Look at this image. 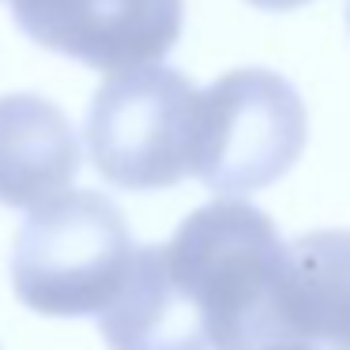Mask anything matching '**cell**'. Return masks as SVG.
<instances>
[{
	"label": "cell",
	"mask_w": 350,
	"mask_h": 350,
	"mask_svg": "<svg viewBox=\"0 0 350 350\" xmlns=\"http://www.w3.org/2000/svg\"><path fill=\"white\" fill-rule=\"evenodd\" d=\"M249 4H256V8H264V12H290V8L309 4V0H249Z\"/></svg>",
	"instance_id": "cell-9"
},
{
	"label": "cell",
	"mask_w": 350,
	"mask_h": 350,
	"mask_svg": "<svg viewBox=\"0 0 350 350\" xmlns=\"http://www.w3.org/2000/svg\"><path fill=\"white\" fill-rule=\"evenodd\" d=\"M275 312L286 339L350 347V230H312L286 245Z\"/></svg>",
	"instance_id": "cell-6"
},
{
	"label": "cell",
	"mask_w": 350,
	"mask_h": 350,
	"mask_svg": "<svg viewBox=\"0 0 350 350\" xmlns=\"http://www.w3.org/2000/svg\"><path fill=\"white\" fill-rule=\"evenodd\" d=\"M347 23H350V0H347Z\"/></svg>",
	"instance_id": "cell-11"
},
{
	"label": "cell",
	"mask_w": 350,
	"mask_h": 350,
	"mask_svg": "<svg viewBox=\"0 0 350 350\" xmlns=\"http://www.w3.org/2000/svg\"><path fill=\"white\" fill-rule=\"evenodd\" d=\"M79 174V139L72 121L38 94L0 98V204L42 207L68 192Z\"/></svg>",
	"instance_id": "cell-7"
},
{
	"label": "cell",
	"mask_w": 350,
	"mask_h": 350,
	"mask_svg": "<svg viewBox=\"0 0 350 350\" xmlns=\"http://www.w3.org/2000/svg\"><path fill=\"white\" fill-rule=\"evenodd\" d=\"M286 241L260 207L219 200L162 245L170 279L204 320L211 350H260L286 339L275 312Z\"/></svg>",
	"instance_id": "cell-1"
},
{
	"label": "cell",
	"mask_w": 350,
	"mask_h": 350,
	"mask_svg": "<svg viewBox=\"0 0 350 350\" xmlns=\"http://www.w3.org/2000/svg\"><path fill=\"white\" fill-rule=\"evenodd\" d=\"M98 332L109 350H211L204 320L170 279L162 245L132 252L121 290L98 317Z\"/></svg>",
	"instance_id": "cell-8"
},
{
	"label": "cell",
	"mask_w": 350,
	"mask_h": 350,
	"mask_svg": "<svg viewBox=\"0 0 350 350\" xmlns=\"http://www.w3.org/2000/svg\"><path fill=\"white\" fill-rule=\"evenodd\" d=\"M196 87L174 68L109 76L87 113V151L109 185L132 192L170 189L189 177Z\"/></svg>",
	"instance_id": "cell-4"
},
{
	"label": "cell",
	"mask_w": 350,
	"mask_h": 350,
	"mask_svg": "<svg viewBox=\"0 0 350 350\" xmlns=\"http://www.w3.org/2000/svg\"><path fill=\"white\" fill-rule=\"evenodd\" d=\"M121 207L98 192H61L34 207L12 249V286L42 317H102L132 264Z\"/></svg>",
	"instance_id": "cell-2"
},
{
	"label": "cell",
	"mask_w": 350,
	"mask_h": 350,
	"mask_svg": "<svg viewBox=\"0 0 350 350\" xmlns=\"http://www.w3.org/2000/svg\"><path fill=\"white\" fill-rule=\"evenodd\" d=\"M260 350H320V347L301 342V339H275V342H267V347H260Z\"/></svg>",
	"instance_id": "cell-10"
},
{
	"label": "cell",
	"mask_w": 350,
	"mask_h": 350,
	"mask_svg": "<svg viewBox=\"0 0 350 350\" xmlns=\"http://www.w3.org/2000/svg\"><path fill=\"white\" fill-rule=\"evenodd\" d=\"M342 350H350V347H342Z\"/></svg>",
	"instance_id": "cell-12"
},
{
	"label": "cell",
	"mask_w": 350,
	"mask_h": 350,
	"mask_svg": "<svg viewBox=\"0 0 350 350\" xmlns=\"http://www.w3.org/2000/svg\"><path fill=\"white\" fill-rule=\"evenodd\" d=\"M305 102L290 79L267 68H237L196 94L192 162L219 196H245L275 185L305 151Z\"/></svg>",
	"instance_id": "cell-3"
},
{
	"label": "cell",
	"mask_w": 350,
	"mask_h": 350,
	"mask_svg": "<svg viewBox=\"0 0 350 350\" xmlns=\"http://www.w3.org/2000/svg\"><path fill=\"white\" fill-rule=\"evenodd\" d=\"M12 16L38 46L121 76L174 49L185 0H12Z\"/></svg>",
	"instance_id": "cell-5"
}]
</instances>
